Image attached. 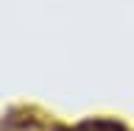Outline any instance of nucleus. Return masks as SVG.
Masks as SVG:
<instances>
[{
    "mask_svg": "<svg viewBox=\"0 0 134 131\" xmlns=\"http://www.w3.org/2000/svg\"><path fill=\"white\" fill-rule=\"evenodd\" d=\"M56 131H134V128L126 126L123 120H115V117H87L70 128H56Z\"/></svg>",
    "mask_w": 134,
    "mask_h": 131,
    "instance_id": "nucleus-1",
    "label": "nucleus"
}]
</instances>
